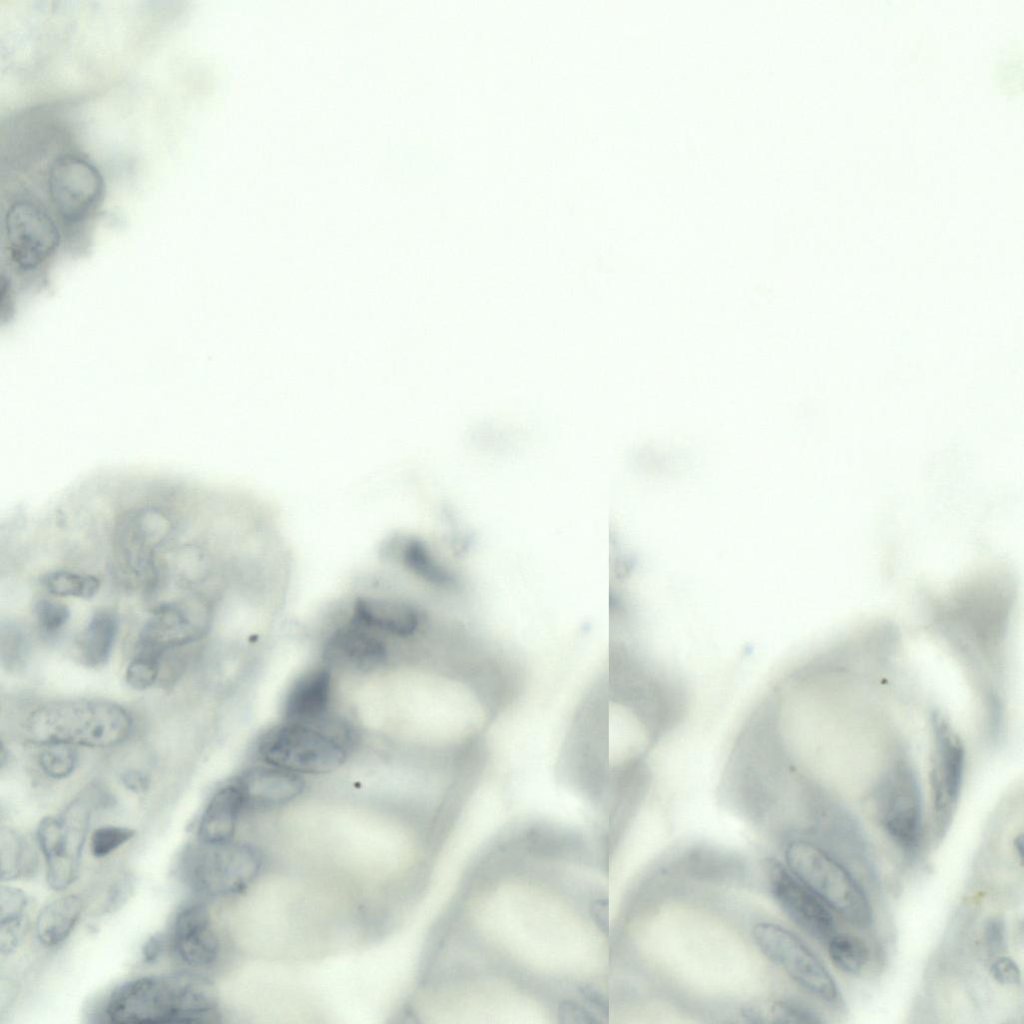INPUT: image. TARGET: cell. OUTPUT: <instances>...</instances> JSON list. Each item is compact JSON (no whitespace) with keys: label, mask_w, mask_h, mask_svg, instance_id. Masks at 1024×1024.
Listing matches in <instances>:
<instances>
[{"label":"cell","mask_w":1024,"mask_h":1024,"mask_svg":"<svg viewBox=\"0 0 1024 1024\" xmlns=\"http://www.w3.org/2000/svg\"><path fill=\"white\" fill-rule=\"evenodd\" d=\"M135 889V878L130 873L120 875L109 887L100 906L101 915L118 911L129 900Z\"/></svg>","instance_id":"29"},{"label":"cell","mask_w":1024,"mask_h":1024,"mask_svg":"<svg viewBox=\"0 0 1024 1024\" xmlns=\"http://www.w3.org/2000/svg\"><path fill=\"white\" fill-rule=\"evenodd\" d=\"M351 619L377 633L395 637L412 636L421 624V614L414 605L385 595L358 596L352 606Z\"/></svg>","instance_id":"13"},{"label":"cell","mask_w":1024,"mask_h":1024,"mask_svg":"<svg viewBox=\"0 0 1024 1024\" xmlns=\"http://www.w3.org/2000/svg\"><path fill=\"white\" fill-rule=\"evenodd\" d=\"M386 652L377 632L351 619L332 635L326 656L336 664L369 669L380 665L386 658Z\"/></svg>","instance_id":"16"},{"label":"cell","mask_w":1024,"mask_h":1024,"mask_svg":"<svg viewBox=\"0 0 1024 1024\" xmlns=\"http://www.w3.org/2000/svg\"><path fill=\"white\" fill-rule=\"evenodd\" d=\"M235 783L241 791L245 808L258 809L289 803L296 799L305 787L298 774L270 765L246 770Z\"/></svg>","instance_id":"15"},{"label":"cell","mask_w":1024,"mask_h":1024,"mask_svg":"<svg viewBox=\"0 0 1024 1024\" xmlns=\"http://www.w3.org/2000/svg\"><path fill=\"white\" fill-rule=\"evenodd\" d=\"M136 831L123 826H102L90 836V851L96 858H103L134 838Z\"/></svg>","instance_id":"28"},{"label":"cell","mask_w":1024,"mask_h":1024,"mask_svg":"<svg viewBox=\"0 0 1024 1024\" xmlns=\"http://www.w3.org/2000/svg\"><path fill=\"white\" fill-rule=\"evenodd\" d=\"M785 858L790 872L847 922L860 928L872 923L873 911L864 890L828 852L795 840L787 846Z\"/></svg>","instance_id":"5"},{"label":"cell","mask_w":1024,"mask_h":1024,"mask_svg":"<svg viewBox=\"0 0 1024 1024\" xmlns=\"http://www.w3.org/2000/svg\"><path fill=\"white\" fill-rule=\"evenodd\" d=\"M118 617L108 607L96 609L77 638L80 661L87 667L97 668L110 658L118 632Z\"/></svg>","instance_id":"20"},{"label":"cell","mask_w":1024,"mask_h":1024,"mask_svg":"<svg viewBox=\"0 0 1024 1024\" xmlns=\"http://www.w3.org/2000/svg\"><path fill=\"white\" fill-rule=\"evenodd\" d=\"M132 728V717L125 708L98 699L45 703L31 711L24 722L27 739L41 746L62 743L109 748L129 738Z\"/></svg>","instance_id":"3"},{"label":"cell","mask_w":1024,"mask_h":1024,"mask_svg":"<svg viewBox=\"0 0 1024 1024\" xmlns=\"http://www.w3.org/2000/svg\"><path fill=\"white\" fill-rule=\"evenodd\" d=\"M33 615L42 633L55 635L68 623L71 611L61 599L45 595L34 601Z\"/></svg>","instance_id":"25"},{"label":"cell","mask_w":1024,"mask_h":1024,"mask_svg":"<svg viewBox=\"0 0 1024 1024\" xmlns=\"http://www.w3.org/2000/svg\"><path fill=\"white\" fill-rule=\"evenodd\" d=\"M36 841L45 860L47 884L55 891L67 889L79 875L81 857L70 843L60 815L41 819Z\"/></svg>","instance_id":"14"},{"label":"cell","mask_w":1024,"mask_h":1024,"mask_svg":"<svg viewBox=\"0 0 1024 1024\" xmlns=\"http://www.w3.org/2000/svg\"><path fill=\"white\" fill-rule=\"evenodd\" d=\"M267 765L296 774H324L338 769L347 750L335 736L312 724L287 721L266 732L257 746Z\"/></svg>","instance_id":"7"},{"label":"cell","mask_w":1024,"mask_h":1024,"mask_svg":"<svg viewBox=\"0 0 1024 1024\" xmlns=\"http://www.w3.org/2000/svg\"><path fill=\"white\" fill-rule=\"evenodd\" d=\"M74 747L62 743L43 745L38 758L42 771L53 779L68 777L73 773L78 760Z\"/></svg>","instance_id":"26"},{"label":"cell","mask_w":1024,"mask_h":1024,"mask_svg":"<svg viewBox=\"0 0 1024 1024\" xmlns=\"http://www.w3.org/2000/svg\"><path fill=\"white\" fill-rule=\"evenodd\" d=\"M245 805L241 791L234 782L220 788L206 805L197 827V839L207 844L232 841Z\"/></svg>","instance_id":"18"},{"label":"cell","mask_w":1024,"mask_h":1024,"mask_svg":"<svg viewBox=\"0 0 1024 1024\" xmlns=\"http://www.w3.org/2000/svg\"><path fill=\"white\" fill-rule=\"evenodd\" d=\"M990 974L999 984L1018 985L1021 972L1017 963L1008 956H998L990 966Z\"/></svg>","instance_id":"30"},{"label":"cell","mask_w":1024,"mask_h":1024,"mask_svg":"<svg viewBox=\"0 0 1024 1024\" xmlns=\"http://www.w3.org/2000/svg\"><path fill=\"white\" fill-rule=\"evenodd\" d=\"M103 1015L115 1024L215 1022L219 1010L205 983L185 975L138 977L116 987Z\"/></svg>","instance_id":"2"},{"label":"cell","mask_w":1024,"mask_h":1024,"mask_svg":"<svg viewBox=\"0 0 1024 1024\" xmlns=\"http://www.w3.org/2000/svg\"><path fill=\"white\" fill-rule=\"evenodd\" d=\"M29 897L20 888L2 886L0 889V952L10 955L20 945L27 932Z\"/></svg>","instance_id":"21"},{"label":"cell","mask_w":1024,"mask_h":1024,"mask_svg":"<svg viewBox=\"0 0 1024 1024\" xmlns=\"http://www.w3.org/2000/svg\"><path fill=\"white\" fill-rule=\"evenodd\" d=\"M47 193L65 232L67 255L81 257L90 249L87 227L103 196L101 173L79 154H61L49 166Z\"/></svg>","instance_id":"4"},{"label":"cell","mask_w":1024,"mask_h":1024,"mask_svg":"<svg viewBox=\"0 0 1024 1024\" xmlns=\"http://www.w3.org/2000/svg\"><path fill=\"white\" fill-rule=\"evenodd\" d=\"M1 272L18 292H41L51 273L67 254L65 232L43 203L28 197L13 199L1 218Z\"/></svg>","instance_id":"1"},{"label":"cell","mask_w":1024,"mask_h":1024,"mask_svg":"<svg viewBox=\"0 0 1024 1024\" xmlns=\"http://www.w3.org/2000/svg\"><path fill=\"white\" fill-rule=\"evenodd\" d=\"M985 940L992 952H1000L1006 946L1005 923L998 917L991 918L985 927Z\"/></svg>","instance_id":"31"},{"label":"cell","mask_w":1024,"mask_h":1024,"mask_svg":"<svg viewBox=\"0 0 1024 1024\" xmlns=\"http://www.w3.org/2000/svg\"><path fill=\"white\" fill-rule=\"evenodd\" d=\"M592 914L594 921L597 926L604 932L607 933L609 930L608 921V902L604 899H599L593 903Z\"/></svg>","instance_id":"34"},{"label":"cell","mask_w":1024,"mask_h":1024,"mask_svg":"<svg viewBox=\"0 0 1024 1024\" xmlns=\"http://www.w3.org/2000/svg\"><path fill=\"white\" fill-rule=\"evenodd\" d=\"M743 1018L750 1023H820L823 1019L816 1012L798 1004L780 1000H757L741 1008Z\"/></svg>","instance_id":"23"},{"label":"cell","mask_w":1024,"mask_h":1024,"mask_svg":"<svg viewBox=\"0 0 1024 1024\" xmlns=\"http://www.w3.org/2000/svg\"><path fill=\"white\" fill-rule=\"evenodd\" d=\"M874 817L903 850L919 846L922 833V796L918 778L906 760H895L871 793Z\"/></svg>","instance_id":"8"},{"label":"cell","mask_w":1024,"mask_h":1024,"mask_svg":"<svg viewBox=\"0 0 1024 1024\" xmlns=\"http://www.w3.org/2000/svg\"><path fill=\"white\" fill-rule=\"evenodd\" d=\"M771 892L784 913L806 934L827 942L835 934L831 909L777 860L768 862Z\"/></svg>","instance_id":"11"},{"label":"cell","mask_w":1024,"mask_h":1024,"mask_svg":"<svg viewBox=\"0 0 1024 1024\" xmlns=\"http://www.w3.org/2000/svg\"><path fill=\"white\" fill-rule=\"evenodd\" d=\"M162 657L136 652L125 671L126 683L135 690H146L159 678Z\"/></svg>","instance_id":"27"},{"label":"cell","mask_w":1024,"mask_h":1024,"mask_svg":"<svg viewBox=\"0 0 1024 1024\" xmlns=\"http://www.w3.org/2000/svg\"><path fill=\"white\" fill-rule=\"evenodd\" d=\"M1013 848L1015 849L1016 855L1022 862L1023 854V835L1020 833L1013 840Z\"/></svg>","instance_id":"35"},{"label":"cell","mask_w":1024,"mask_h":1024,"mask_svg":"<svg viewBox=\"0 0 1024 1024\" xmlns=\"http://www.w3.org/2000/svg\"><path fill=\"white\" fill-rule=\"evenodd\" d=\"M261 857L249 846L207 844L198 841L182 851L178 871L194 892L209 897H225L243 891L257 876Z\"/></svg>","instance_id":"6"},{"label":"cell","mask_w":1024,"mask_h":1024,"mask_svg":"<svg viewBox=\"0 0 1024 1024\" xmlns=\"http://www.w3.org/2000/svg\"><path fill=\"white\" fill-rule=\"evenodd\" d=\"M84 902L76 894L61 896L45 905L35 920L36 938L43 946L53 948L65 942L77 926Z\"/></svg>","instance_id":"19"},{"label":"cell","mask_w":1024,"mask_h":1024,"mask_svg":"<svg viewBox=\"0 0 1024 1024\" xmlns=\"http://www.w3.org/2000/svg\"><path fill=\"white\" fill-rule=\"evenodd\" d=\"M0 856L3 882L29 878L37 871L38 859L33 845L10 828L1 829Z\"/></svg>","instance_id":"22"},{"label":"cell","mask_w":1024,"mask_h":1024,"mask_svg":"<svg viewBox=\"0 0 1024 1024\" xmlns=\"http://www.w3.org/2000/svg\"><path fill=\"white\" fill-rule=\"evenodd\" d=\"M171 946L185 965L205 968L218 958L220 944L207 908L194 903L182 908L175 917Z\"/></svg>","instance_id":"12"},{"label":"cell","mask_w":1024,"mask_h":1024,"mask_svg":"<svg viewBox=\"0 0 1024 1024\" xmlns=\"http://www.w3.org/2000/svg\"><path fill=\"white\" fill-rule=\"evenodd\" d=\"M932 747L930 788L935 834L941 838L956 810L965 769V748L949 719L939 711L931 715Z\"/></svg>","instance_id":"10"},{"label":"cell","mask_w":1024,"mask_h":1024,"mask_svg":"<svg viewBox=\"0 0 1024 1024\" xmlns=\"http://www.w3.org/2000/svg\"><path fill=\"white\" fill-rule=\"evenodd\" d=\"M828 955L833 965L847 975H858L869 960L865 943L849 934H834L827 941Z\"/></svg>","instance_id":"24"},{"label":"cell","mask_w":1024,"mask_h":1024,"mask_svg":"<svg viewBox=\"0 0 1024 1024\" xmlns=\"http://www.w3.org/2000/svg\"><path fill=\"white\" fill-rule=\"evenodd\" d=\"M164 936L160 933H155L147 938L142 946V960L146 964H153L161 956L164 950Z\"/></svg>","instance_id":"32"},{"label":"cell","mask_w":1024,"mask_h":1024,"mask_svg":"<svg viewBox=\"0 0 1024 1024\" xmlns=\"http://www.w3.org/2000/svg\"><path fill=\"white\" fill-rule=\"evenodd\" d=\"M756 946L799 987L830 1005L842 1002L837 984L817 956L794 933L770 923L752 929Z\"/></svg>","instance_id":"9"},{"label":"cell","mask_w":1024,"mask_h":1024,"mask_svg":"<svg viewBox=\"0 0 1024 1024\" xmlns=\"http://www.w3.org/2000/svg\"><path fill=\"white\" fill-rule=\"evenodd\" d=\"M332 681L326 668H317L300 677L289 691L284 704L289 722L315 724L326 715L330 704Z\"/></svg>","instance_id":"17"},{"label":"cell","mask_w":1024,"mask_h":1024,"mask_svg":"<svg viewBox=\"0 0 1024 1024\" xmlns=\"http://www.w3.org/2000/svg\"><path fill=\"white\" fill-rule=\"evenodd\" d=\"M121 781L123 785L134 793H143L149 788L148 776L138 770H127L122 773Z\"/></svg>","instance_id":"33"}]
</instances>
